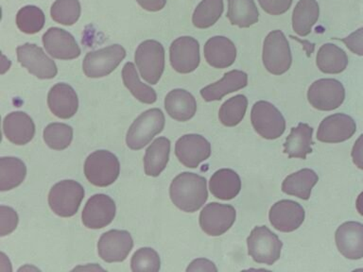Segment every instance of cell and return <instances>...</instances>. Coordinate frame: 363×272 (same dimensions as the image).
Masks as SVG:
<instances>
[{
    "label": "cell",
    "mask_w": 363,
    "mask_h": 272,
    "mask_svg": "<svg viewBox=\"0 0 363 272\" xmlns=\"http://www.w3.org/2000/svg\"><path fill=\"white\" fill-rule=\"evenodd\" d=\"M170 198L182 211H198L208 198L206 178L191 172H183L170 184Z\"/></svg>",
    "instance_id": "6da1fadb"
},
{
    "label": "cell",
    "mask_w": 363,
    "mask_h": 272,
    "mask_svg": "<svg viewBox=\"0 0 363 272\" xmlns=\"http://www.w3.org/2000/svg\"><path fill=\"white\" fill-rule=\"evenodd\" d=\"M121 164L118 157L108 150L91 153L84 163V175L93 186L106 187L118 180Z\"/></svg>",
    "instance_id": "7a4b0ae2"
},
{
    "label": "cell",
    "mask_w": 363,
    "mask_h": 272,
    "mask_svg": "<svg viewBox=\"0 0 363 272\" xmlns=\"http://www.w3.org/2000/svg\"><path fill=\"white\" fill-rule=\"evenodd\" d=\"M164 115L157 108L141 113L130 125L126 136L127 146L133 150H139L146 147L155 135L164 130Z\"/></svg>",
    "instance_id": "3957f363"
},
{
    "label": "cell",
    "mask_w": 363,
    "mask_h": 272,
    "mask_svg": "<svg viewBox=\"0 0 363 272\" xmlns=\"http://www.w3.org/2000/svg\"><path fill=\"white\" fill-rule=\"evenodd\" d=\"M84 198V189L81 183L65 180L59 181L50 189L48 204L59 217H70L77 214Z\"/></svg>",
    "instance_id": "277c9868"
},
{
    "label": "cell",
    "mask_w": 363,
    "mask_h": 272,
    "mask_svg": "<svg viewBox=\"0 0 363 272\" xmlns=\"http://www.w3.org/2000/svg\"><path fill=\"white\" fill-rule=\"evenodd\" d=\"M248 254L258 264L272 266L281 256L283 243L266 226H257L247 238Z\"/></svg>",
    "instance_id": "5b68a950"
},
{
    "label": "cell",
    "mask_w": 363,
    "mask_h": 272,
    "mask_svg": "<svg viewBox=\"0 0 363 272\" xmlns=\"http://www.w3.org/2000/svg\"><path fill=\"white\" fill-rule=\"evenodd\" d=\"M263 64L272 75H282L291 67V47L285 34L272 30L266 37L263 45Z\"/></svg>",
    "instance_id": "8992f818"
},
{
    "label": "cell",
    "mask_w": 363,
    "mask_h": 272,
    "mask_svg": "<svg viewBox=\"0 0 363 272\" xmlns=\"http://www.w3.org/2000/svg\"><path fill=\"white\" fill-rule=\"evenodd\" d=\"M135 64L142 79L147 84H156L164 70V48L155 40H147L135 51Z\"/></svg>",
    "instance_id": "52a82bcc"
},
{
    "label": "cell",
    "mask_w": 363,
    "mask_h": 272,
    "mask_svg": "<svg viewBox=\"0 0 363 272\" xmlns=\"http://www.w3.org/2000/svg\"><path fill=\"white\" fill-rule=\"evenodd\" d=\"M251 121L255 132L268 140L279 138L285 132V118L280 110L268 101L255 102L252 108Z\"/></svg>",
    "instance_id": "ba28073f"
},
{
    "label": "cell",
    "mask_w": 363,
    "mask_h": 272,
    "mask_svg": "<svg viewBox=\"0 0 363 272\" xmlns=\"http://www.w3.org/2000/svg\"><path fill=\"white\" fill-rule=\"evenodd\" d=\"M126 57V50L119 45L91 51L84 57L82 70L88 78H104L112 73Z\"/></svg>",
    "instance_id": "9c48e42d"
},
{
    "label": "cell",
    "mask_w": 363,
    "mask_h": 272,
    "mask_svg": "<svg viewBox=\"0 0 363 272\" xmlns=\"http://www.w3.org/2000/svg\"><path fill=\"white\" fill-rule=\"evenodd\" d=\"M308 99L315 109L333 110L345 101V87L342 82L335 79H318L309 87Z\"/></svg>",
    "instance_id": "30bf717a"
},
{
    "label": "cell",
    "mask_w": 363,
    "mask_h": 272,
    "mask_svg": "<svg viewBox=\"0 0 363 272\" xmlns=\"http://www.w3.org/2000/svg\"><path fill=\"white\" fill-rule=\"evenodd\" d=\"M16 52L20 64L38 79H53L58 73L55 62L38 45L27 42L17 47Z\"/></svg>",
    "instance_id": "8fae6325"
},
{
    "label": "cell",
    "mask_w": 363,
    "mask_h": 272,
    "mask_svg": "<svg viewBox=\"0 0 363 272\" xmlns=\"http://www.w3.org/2000/svg\"><path fill=\"white\" fill-rule=\"evenodd\" d=\"M235 217L237 212L232 205L211 203L201 210L200 226L210 237H220L231 228Z\"/></svg>",
    "instance_id": "7c38bea8"
},
{
    "label": "cell",
    "mask_w": 363,
    "mask_h": 272,
    "mask_svg": "<svg viewBox=\"0 0 363 272\" xmlns=\"http://www.w3.org/2000/svg\"><path fill=\"white\" fill-rule=\"evenodd\" d=\"M170 64L176 72L189 74L200 64V45L193 37L183 36L172 42L169 48Z\"/></svg>",
    "instance_id": "4fadbf2b"
},
{
    "label": "cell",
    "mask_w": 363,
    "mask_h": 272,
    "mask_svg": "<svg viewBox=\"0 0 363 272\" xmlns=\"http://www.w3.org/2000/svg\"><path fill=\"white\" fill-rule=\"evenodd\" d=\"M133 246L132 235L121 230H111L99 238V257L107 263L122 262L126 259Z\"/></svg>",
    "instance_id": "5bb4252c"
},
{
    "label": "cell",
    "mask_w": 363,
    "mask_h": 272,
    "mask_svg": "<svg viewBox=\"0 0 363 272\" xmlns=\"http://www.w3.org/2000/svg\"><path fill=\"white\" fill-rule=\"evenodd\" d=\"M115 201L104 194H96L85 204L82 214L84 225L88 229L98 230L109 225L116 217Z\"/></svg>",
    "instance_id": "9a60e30c"
},
{
    "label": "cell",
    "mask_w": 363,
    "mask_h": 272,
    "mask_svg": "<svg viewBox=\"0 0 363 272\" xmlns=\"http://www.w3.org/2000/svg\"><path fill=\"white\" fill-rule=\"evenodd\" d=\"M175 154L184 166L196 169L211 155V144L200 135H186L176 142Z\"/></svg>",
    "instance_id": "2e32d148"
},
{
    "label": "cell",
    "mask_w": 363,
    "mask_h": 272,
    "mask_svg": "<svg viewBox=\"0 0 363 272\" xmlns=\"http://www.w3.org/2000/svg\"><path fill=\"white\" fill-rule=\"evenodd\" d=\"M306 212L303 206L291 200L277 201L269 212V222L277 231L291 232L302 225Z\"/></svg>",
    "instance_id": "e0dca14e"
},
{
    "label": "cell",
    "mask_w": 363,
    "mask_h": 272,
    "mask_svg": "<svg viewBox=\"0 0 363 272\" xmlns=\"http://www.w3.org/2000/svg\"><path fill=\"white\" fill-rule=\"evenodd\" d=\"M357 130L356 122L345 113H335L320 122L317 139L323 143H342L350 139Z\"/></svg>",
    "instance_id": "ac0fdd59"
},
{
    "label": "cell",
    "mask_w": 363,
    "mask_h": 272,
    "mask_svg": "<svg viewBox=\"0 0 363 272\" xmlns=\"http://www.w3.org/2000/svg\"><path fill=\"white\" fill-rule=\"evenodd\" d=\"M43 44L47 52L55 59L73 60L81 55V48L75 38L62 28H48L43 35Z\"/></svg>",
    "instance_id": "d6986e66"
},
{
    "label": "cell",
    "mask_w": 363,
    "mask_h": 272,
    "mask_svg": "<svg viewBox=\"0 0 363 272\" xmlns=\"http://www.w3.org/2000/svg\"><path fill=\"white\" fill-rule=\"evenodd\" d=\"M335 239L337 249L347 259L363 258V224L356 221L342 224L336 231Z\"/></svg>",
    "instance_id": "ffe728a7"
},
{
    "label": "cell",
    "mask_w": 363,
    "mask_h": 272,
    "mask_svg": "<svg viewBox=\"0 0 363 272\" xmlns=\"http://www.w3.org/2000/svg\"><path fill=\"white\" fill-rule=\"evenodd\" d=\"M48 104L50 112L57 118H71L79 109L78 96L70 85L57 84L48 93Z\"/></svg>",
    "instance_id": "44dd1931"
},
{
    "label": "cell",
    "mask_w": 363,
    "mask_h": 272,
    "mask_svg": "<svg viewBox=\"0 0 363 272\" xmlns=\"http://www.w3.org/2000/svg\"><path fill=\"white\" fill-rule=\"evenodd\" d=\"M3 132L11 143L23 146L33 140L35 135V124L27 113L13 112L6 115L3 120Z\"/></svg>",
    "instance_id": "7402d4cb"
},
{
    "label": "cell",
    "mask_w": 363,
    "mask_h": 272,
    "mask_svg": "<svg viewBox=\"0 0 363 272\" xmlns=\"http://www.w3.org/2000/svg\"><path fill=\"white\" fill-rule=\"evenodd\" d=\"M203 52L207 64L218 69L231 67L237 58L234 42L224 36L210 38L204 45Z\"/></svg>",
    "instance_id": "603a6c76"
},
{
    "label": "cell",
    "mask_w": 363,
    "mask_h": 272,
    "mask_svg": "<svg viewBox=\"0 0 363 272\" xmlns=\"http://www.w3.org/2000/svg\"><path fill=\"white\" fill-rule=\"evenodd\" d=\"M248 84V75L243 71L232 70L223 78L201 90V96L207 102L220 101L223 96L242 89Z\"/></svg>",
    "instance_id": "cb8c5ba5"
},
{
    "label": "cell",
    "mask_w": 363,
    "mask_h": 272,
    "mask_svg": "<svg viewBox=\"0 0 363 272\" xmlns=\"http://www.w3.org/2000/svg\"><path fill=\"white\" fill-rule=\"evenodd\" d=\"M164 108L170 118L186 122L195 115L197 102L192 94L186 90L174 89L170 91L164 98Z\"/></svg>",
    "instance_id": "d4e9b609"
},
{
    "label": "cell",
    "mask_w": 363,
    "mask_h": 272,
    "mask_svg": "<svg viewBox=\"0 0 363 272\" xmlns=\"http://www.w3.org/2000/svg\"><path fill=\"white\" fill-rule=\"evenodd\" d=\"M210 192L218 200H233L240 194L241 180L238 173L230 169L216 171L209 181Z\"/></svg>",
    "instance_id": "484cf974"
},
{
    "label": "cell",
    "mask_w": 363,
    "mask_h": 272,
    "mask_svg": "<svg viewBox=\"0 0 363 272\" xmlns=\"http://www.w3.org/2000/svg\"><path fill=\"white\" fill-rule=\"evenodd\" d=\"M312 135L313 129L308 124L299 123L296 128H292L284 144V153L289 158L305 160L306 155L312 152Z\"/></svg>",
    "instance_id": "4316f807"
},
{
    "label": "cell",
    "mask_w": 363,
    "mask_h": 272,
    "mask_svg": "<svg viewBox=\"0 0 363 272\" xmlns=\"http://www.w3.org/2000/svg\"><path fill=\"white\" fill-rule=\"evenodd\" d=\"M170 141L167 137H159L150 144L144 157L145 173L152 177H158L166 169L169 160Z\"/></svg>",
    "instance_id": "83f0119b"
},
{
    "label": "cell",
    "mask_w": 363,
    "mask_h": 272,
    "mask_svg": "<svg viewBox=\"0 0 363 272\" xmlns=\"http://www.w3.org/2000/svg\"><path fill=\"white\" fill-rule=\"evenodd\" d=\"M319 181V177L313 170L303 169L292 173L284 180L282 191L286 194L308 200L311 198L312 188Z\"/></svg>",
    "instance_id": "f1b7e54d"
},
{
    "label": "cell",
    "mask_w": 363,
    "mask_h": 272,
    "mask_svg": "<svg viewBox=\"0 0 363 272\" xmlns=\"http://www.w3.org/2000/svg\"><path fill=\"white\" fill-rule=\"evenodd\" d=\"M320 16L316 0H300L292 13V28L298 35L305 37L311 33Z\"/></svg>",
    "instance_id": "f546056e"
},
{
    "label": "cell",
    "mask_w": 363,
    "mask_h": 272,
    "mask_svg": "<svg viewBox=\"0 0 363 272\" xmlns=\"http://www.w3.org/2000/svg\"><path fill=\"white\" fill-rule=\"evenodd\" d=\"M348 62V56L345 51L330 42L323 45L318 50L316 64L323 73H342L347 67Z\"/></svg>",
    "instance_id": "4dcf8cb0"
},
{
    "label": "cell",
    "mask_w": 363,
    "mask_h": 272,
    "mask_svg": "<svg viewBox=\"0 0 363 272\" xmlns=\"http://www.w3.org/2000/svg\"><path fill=\"white\" fill-rule=\"evenodd\" d=\"M27 175L24 162L16 157L0 159V190L9 191L19 186Z\"/></svg>",
    "instance_id": "1f68e13d"
},
{
    "label": "cell",
    "mask_w": 363,
    "mask_h": 272,
    "mask_svg": "<svg viewBox=\"0 0 363 272\" xmlns=\"http://www.w3.org/2000/svg\"><path fill=\"white\" fill-rule=\"evenodd\" d=\"M227 17L232 25L249 28L257 23L259 13L255 0H228Z\"/></svg>",
    "instance_id": "d6a6232c"
},
{
    "label": "cell",
    "mask_w": 363,
    "mask_h": 272,
    "mask_svg": "<svg viewBox=\"0 0 363 272\" xmlns=\"http://www.w3.org/2000/svg\"><path fill=\"white\" fill-rule=\"evenodd\" d=\"M122 79H123L125 86L138 101L146 104L155 103L157 99L155 90L150 87L149 85L141 82L133 62H127L124 65L123 69H122Z\"/></svg>",
    "instance_id": "836d02e7"
},
{
    "label": "cell",
    "mask_w": 363,
    "mask_h": 272,
    "mask_svg": "<svg viewBox=\"0 0 363 272\" xmlns=\"http://www.w3.org/2000/svg\"><path fill=\"white\" fill-rule=\"evenodd\" d=\"M248 99L244 95H237L227 99L221 105L218 118L221 124L226 127H235L240 124L245 116Z\"/></svg>",
    "instance_id": "e575fe53"
},
{
    "label": "cell",
    "mask_w": 363,
    "mask_h": 272,
    "mask_svg": "<svg viewBox=\"0 0 363 272\" xmlns=\"http://www.w3.org/2000/svg\"><path fill=\"white\" fill-rule=\"evenodd\" d=\"M223 8V0H203L193 13V25L198 28L212 27L220 18Z\"/></svg>",
    "instance_id": "d590c367"
},
{
    "label": "cell",
    "mask_w": 363,
    "mask_h": 272,
    "mask_svg": "<svg viewBox=\"0 0 363 272\" xmlns=\"http://www.w3.org/2000/svg\"><path fill=\"white\" fill-rule=\"evenodd\" d=\"M45 17L41 8L28 5L20 8L16 16V25L22 33L35 34L44 28Z\"/></svg>",
    "instance_id": "8d00e7d4"
},
{
    "label": "cell",
    "mask_w": 363,
    "mask_h": 272,
    "mask_svg": "<svg viewBox=\"0 0 363 272\" xmlns=\"http://www.w3.org/2000/svg\"><path fill=\"white\" fill-rule=\"evenodd\" d=\"M43 136L50 149L62 150L70 146L73 140V129L67 124L51 123L45 127Z\"/></svg>",
    "instance_id": "74e56055"
},
{
    "label": "cell",
    "mask_w": 363,
    "mask_h": 272,
    "mask_svg": "<svg viewBox=\"0 0 363 272\" xmlns=\"http://www.w3.org/2000/svg\"><path fill=\"white\" fill-rule=\"evenodd\" d=\"M79 0H56L51 6V18L59 24L72 26L81 16Z\"/></svg>",
    "instance_id": "f35d334b"
},
{
    "label": "cell",
    "mask_w": 363,
    "mask_h": 272,
    "mask_svg": "<svg viewBox=\"0 0 363 272\" xmlns=\"http://www.w3.org/2000/svg\"><path fill=\"white\" fill-rule=\"evenodd\" d=\"M133 271L157 272L160 271L161 260L157 252L152 248H141L133 254L130 260Z\"/></svg>",
    "instance_id": "ab89813d"
},
{
    "label": "cell",
    "mask_w": 363,
    "mask_h": 272,
    "mask_svg": "<svg viewBox=\"0 0 363 272\" xmlns=\"http://www.w3.org/2000/svg\"><path fill=\"white\" fill-rule=\"evenodd\" d=\"M0 235L5 237V235L10 234L14 230L16 229L17 224H18V215L11 207L1 205L0 207Z\"/></svg>",
    "instance_id": "60d3db41"
},
{
    "label": "cell",
    "mask_w": 363,
    "mask_h": 272,
    "mask_svg": "<svg viewBox=\"0 0 363 272\" xmlns=\"http://www.w3.org/2000/svg\"><path fill=\"white\" fill-rule=\"evenodd\" d=\"M261 8L272 16H280L289 11L292 0H258Z\"/></svg>",
    "instance_id": "b9f144b4"
},
{
    "label": "cell",
    "mask_w": 363,
    "mask_h": 272,
    "mask_svg": "<svg viewBox=\"0 0 363 272\" xmlns=\"http://www.w3.org/2000/svg\"><path fill=\"white\" fill-rule=\"evenodd\" d=\"M342 42L351 52L363 56V28H359L350 35L342 39Z\"/></svg>",
    "instance_id": "7bdbcfd3"
},
{
    "label": "cell",
    "mask_w": 363,
    "mask_h": 272,
    "mask_svg": "<svg viewBox=\"0 0 363 272\" xmlns=\"http://www.w3.org/2000/svg\"><path fill=\"white\" fill-rule=\"evenodd\" d=\"M186 271H218V268L211 261L200 258V259L193 261L187 266Z\"/></svg>",
    "instance_id": "ee69618b"
},
{
    "label": "cell",
    "mask_w": 363,
    "mask_h": 272,
    "mask_svg": "<svg viewBox=\"0 0 363 272\" xmlns=\"http://www.w3.org/2000/svg\"><path fill=\"white\" fill-rule=\"evenodd\" d=\"M351 155L356 166L363 170V133L359 136V139L354 142Z\"/></svg>",
    "instance_id": "f6af8a7d"
},
{
    "label": "cell",
    "mask_w": 363,
    "mask_h": 272,
    "mask_svg": "<svg viewBox=\"0 0 363 272\" xmlns=\"http://www.w3.org/2000/svg\"><path fill=\"white\" fill-rule=\"evenodd\" d=\"M144 10L149 11H161L167 4V0H136Z\"/></svg>",
    "instance_id": "bcb514c9"
},
{
    "label": "cell",
    "mask_w": 363,
    "mask_h": 272,
    "mask_svg": "<svg viewBox=\"0 0 363 272\" xmlns=\"http://www.w3.org/2000/svg\"><path fill=\"white\" fill-rule=\"evenodd\" d=\"M356 206L357 212H359V214L363 217V192L360 193L359 197H357Z\"/></svg>",
    "instance_id": "7dc6e473"
}]
</instances>
